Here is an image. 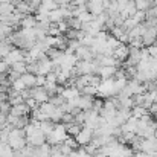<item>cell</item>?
<instances>
[{
	"label": "cell",
	"mask_w": 157,
	"mask_h": 157,
	"mask_svg": "<svg viewBox=\"0 0 157 157\" xmlns=\"http://www.w3.org/2000/svg\"><path fill=\"white\" fill-rule=\"evenodd\" d=\"M102 107H104V99L102 98H93V104H92V110L93 111L99 113L102 110Z\"/></svg>",
	"instance_id": "4316f807"
},
{
	"label": "cell",
	"mask_w": 157,
	"mask_h": 157,
	"mask_svg": "<svg viewBox=\"0 0 157 157\" xmlns=\"http://www.w3.org/2000/svg\"><path fill=\"white\" fill-rule=\"evenodd\" d=\"M44 84H46V76L35 75V87H44Z\"/></svg>",
	"instance_id": "d6a6232c"
},
{
	"label": "cell",
	"mask_w": 157,
	"mask_h": 157,
	"mask_svg": "<svg viewBox=\"0 0 157 157\" xmlns=\"http://www.w3.org/2000/svg\"><path fill=\"white\" fill-rule=\"evenodd\" d=\"M56 26H58V29H59V32H61L63 35L69 31V25H67V21H66V20H63V21L56 23Z\"/></svg>",
	"instance_id": "836d02e7"
},
{
	"label": "cell",
	"mask_w": 157,
	"mask_h": 157,
	"mask_svg": "<svg viewBox=\"0 0 157 157\" xmlns=\"http://www.w3.org/2000/svg\"><path fill=\"white\" fill-rule=\"evenodd\" d=\"M53 127H55V124H53L52 121H43V122H40V125H38V130L44 134V136H48L49 133H52Z\"/></svg>",
	"instance_id": "d6986e66"
},
{
	"label": "cell",
	"mask_w": 157,
	"mask_h": 157,
	"mask_svg": "<svg viewBox=\"0 0 157 157\" xmlns=\"http://www.w3.org/2000/svg\"><path fill=\"white\" fill-rule=\"evenodd\" d=\"M35 63H37V75L46 76L48 73L52 72V61L48 56H44V58H41V59H38Z\"/></svg>",
	"instance_id": "5b68a950"
},
{
	"label": "cell",
	"mask_w": 157,
	"mask_h": 157,
	"mask_svg": "<svg viewBox=\"0 0 157 157\" xmlns=\"http://www.w3.org/2000/svg\"><path fill=\"white\" fill-rule=\"evenodd\" d=\"M134 6L137 11H144V12H147L150 8H153L151 0H134Z\"/></svg>",
	"instance_id": "7402d4cb"
},
{
	"label": "cell",
	"mask_w": 157,
	"mask_h": 157,
	"mask_svg": "<svg viewBox=\"0 0 157 157\" xmlns=\"http://www.w3.org/2000/svg\"><path fill=\"white\" fill-rule=\"evenodd\" d=\"M76 63H78V59H76V56H75L73 53L64 52V56H63V59H61V63H59V69L70 72V70L76 66Z\"/></svg>",
	"instance_id": "8992f818"
},
{
	"label": "cell",
	"mask_w": 157,
	"mask_h": 157,
	"mask_svg": "<svg viewBox=\"0 0 157 157\" xmlns=\"http://www.w3.org/2000/svg\"><path fill=\"white\" fill-rule=\"evenodd\" d=\"M20 79L25 82L26 89H32V87H35V75L26 72V73H23V75L20 76Z\"/></svg>",
	"instance_id": "ac0fdd59"
},
{
	"label": "cell",
	"mask_w": 157,
	"mask_h": 157,
	"mask_svg": "<svg viewBox=\"0 0 157 157\" xmlns=\"http://www.w3.org/2000/svg\"><path fill=\"white\" fill-rule=\"evenodd\" d=\"M20 96L23 98V101L29 99V98H31V89H25L23 92H20Z\"/></svg>",
	"instance_id": "ab89813d"
},
{
	"label": "cell",
	"mask_w": 157,
	"mask_h": 157,
	"mask_svg": "<svg viewBox=\"0 0 157 157\" xmlns=\"http://www.w3.org/2000/svg\"><path fill=\"white\" fill-rule=\"evenodd\" d=\"M9 111H11V104L8 102V101H2L0 102V114H9Z\"/></svg>",
	"instance_id": "1f68e13d"
},
{
	"label": "cell",
	"mask_w": 157,
	"mask_h": 157,
	"mask_svg": "<svg viewBox=\"0 0 157 157\" xmlns=\"http://www.w3.org/2000/svg\"><path fill=\"white\" fill-rule=\"evenodd\" d=\"M67 21V25H69V29H75V31H79L81 29V21L76 18V17H72L70 20H66Z\"/></svg>",
	"instance_id": "484cf974"
},
{
	"label": "cell",
	"mask_w": 157,
	"mask_h": 157,
	"mask_svg": "<svg viewBox=\"0 0 157 157\" xmlns=\"http://www.w3.org/2000/svg\"><path fill=\"white\" fill-rule=\"evenodd\" d=\"M136 127H137V119L131 116L124 125H121V131H122V134H125V133H134L136 134Z\"/></svg>",
	"instance_id": "9a60e30c"
},
{
	"label": "cell",
	"mask_w": 157,
	"mask_h": 157,
	"mask_svg": "<svg viewBox=\"0 0 157 157\" xmlns=\"http://www.w3.org/2000/svg\"><path fill=\"white\" fill-rule=\"evenodd\" d=\"M156 29H157V26H156Z\"/></svg>",
	"instance_id": "f6af8a7d"
},
{
	"label": "cell",
	"mask_w": 157,
	"mask_h": 157,
	"mask_svg": "<svg viewBox=\"0 0 157 157\" xmlns=\"http://www.w3.org/2000/svg\"><path fill=\"white\" fill-rule=\"evenodd\" d=\"M2 61H5L9 67L14 64V63H18V61H25V51H21V49H17V48H14L11 52L8 53V56L5 58V59H2Z\"/></svg>",
	"instance_id": "277c9868"
},
{
	"label": "cell",
	"mask_w": 157,
	"mask_h": 157,
	"mask_svg": "<svg viewBox=\"0 0 157 157\" xmlns=\"http://www.w3.org/2000/svg\"><path fill=\"white\" fill-rule=\"evenodd\" d=\"M31 98L38 105L44 104V102H49V95L46 93V90L43 87H32L31 89Z\"/></svg>",
	"instance_id": "3957f363"
},
{
	"label": "cell",
	"mask_w": 157,
	"mask_h": 157,
	"mask_svg": "<svg viewBox=\"0 0 157 157\" xmlns=\"http://www.w3.org/2000/svg\"><path fill=\"white\" fill-rule=\"evenodd\" d=\"M140 40H142L144 48H150V46H153L154 43H157V29H156V26L147 28V31H145V34L140 37Z\"/></svg>",
	"instance_id": "7a4b0ae2"
},
{
	"label": "cell",
	"mask_w": 157,
	"mask_h": 157,
	"mask_svg": "<svg viewBox=\"0 0 157 157\" xmlns=\"http://www.w3.org/2000/svg\"><path fill=\"white\" fill-rule=\"evenodd\" d=\"M86 2H87V0H72L70 5H72V6H84Z\"/></svg>",
	"instance_id": "b9f144b4"
},
{
	"label": "cell",
	"mask_w": 157,
	"mask_h": 157,
	"mask_svg": "<svg viewBox=\"0 0 157 157\" xmlns=\"http://www.w3.org/2000/svg\"><path fill=\"white\" fill-rule=\"evenodd\" d=\"M86 8L92 15H99L104 12V6H102V0H87L86 2Z\"/></svg>",
	"instance_id": "9c48e42d"
},
{
	"label": "cell",
	"mask_w": 157,
	"mask_h": 157,
	"mask_svg": "<svg viewBox=\"0 0 157 157\" xmlns=\"http://www.w3.org/2000/svg\"><path fill=\"white\" fill-rule=\"evenodd\" d=\"M25 104H26V107H28V108H29V110H31V111H32V110H35V108H38V107H40V105L37 104V102H35V101H34V99H32V98H29V99H26V101H25Z\"/></svg>",
	"instance_id": "e575fe53"
},
{
	"label": "cell",
	"mask_w": 157,
	"mask_h": 157,
	"mask_svg": "<svg viewBox=\"0 0 157 157\" xmlns=\"http://www.w3.org/2000/svg\"><path fill=\"white\" fill-rule=\"evenodd\" d=\"M128 52H130V49H128L127 44H119V48H116V49L113 51V55H111V56H113L114 59H117V61L122 64L124 61H127Z\"/></svg>",
	"instance_id": "30bf717a"
},
{
	"label": "cell",
	"mask_w": 157,
	"mask_h": 157,
	"mask_svg": "<svg viewBox=\"0 0 157 157\" xmlns=\"http://www.w3.org/2000/svg\"><path fill=\"white\" fill-rule=\"evenodd\" d=\"M14 11H15V5H14V3H11V2H8V0H5V2L0 3V17H2V20H3L5 17L11 15Z\"/></svg>",
	"instance_id": "5bb4252c"
},
{
	"label": "cell",
	"mask_w": 157,
	"mask_h": 157,
	"mask_svg": "<svg viewBox=\"0 0 157 157\" xmlns=\"http://www.w3.org/2000/svg\"><path fill=\"white\" fill-rule=\"evenodd\" d=\"M70 122H73V116H72L70 113H64L59 124H64V125H66V124H70Z\"/></svg>",
	"instance_id": "d590c367"
},
{
	"label": "cell",
	"mask_w": 157,
	"mask_h": 157,
	"mask_svg": "<svg viewBox=\"0 0 157 157\" xmlns=\"http://www.w3.org/2000/svg\"><path fill=\"white\" fill-rule=\"evenodd\" d=\"M28 2H29V5H31V6L35 9V12H37V9L41 6V2H43V0H28Z\"/></svg>",
	"instance_id": "f35d334b"
},
{
	"label": "cell",
	"mask_w": 157,
	"mask_h": 157,
	"mask_svg": "<svg viewBox=\"0 0 157 157\" xmlns=\"http://www.w3.org/2000/svg\"><path fill=\"white\" fill-rule=\"evenodd\" d=\"M26 144L31 145V147H41L43 144H46V136L40 130H37L34 134L26 137Z\"/></svg>",
	"instance_id": "ba28073f"
},
{
	"label": "cell",
	"mask_w": 157,
	"mask_h": 157,
	"mask_svg": "<svg viewBox=\"0 0 157 157\" xmlns=\"http://www.w3.org/2000/svg\"><path fill=\"white\" fill-rule=\"evenodd\" d=\"M92 139H93V130H90V128H87V127H82V130L79 131V134L75 137L78 147H82V148H84L86 145H89V144L92 142Z\"/></svg>",
	"instance_id": "6da1fadb"
},
{
	"label": "cell",
	"mask_w": 157,
	"mask_h": 157,
	"mask_svg": "<svg viewBox=\"0 0 157 157\" xmlns=\"http://www.w3.org/2000/svg\"><path fill=\"white\" fill-rule=\"evenodd\" d=\"M131 18H133V20H134V21L139 25V23H144V21H145V18H147V14H145L144 11H137V12H136V14H134Z\"/></svg>",
	"instance_id": "f546056e"
},
{
	"label": "cell",
	"mask_w": 157,
	"mask_h": 157,
	"mask_svg": "<svg viewBox=\"0 0 157 157\" xmlns=\"http://www.w3.org/2000/svg\"><path fill=\"white\" fill-rule=\"evenodd\" d=\"M11 89L20 93V92H23V90L26 89V86H25V82H23V81H21L20 78H18V79H15V81H14V82L11 84Z\"/></svg>",
	"instance_id": "83f0119b"
},
{
	"label": "cell",
	"mask_w": 157,
	"mask_h": 157,
	"mask_svg": "<svg viewBox=\"0 0 157 157\" xmlns=\"http://www.w3.org/2000/svg\"><path fill=\"white\" fill-rule=\"evenodd\" d=\"M64 20V17H63V11L58 8V9H55V11H51L49 12V21L51 23H59V21H63Z\"/></svg>",
	"instance_id": "ffe728a7"
},
{
	"label": "cell",
	"mask_w": 157,
	"mask_h": 157,
	"mask_svg": "<svg viewBox=\"0 0 157 157\" xmlns=\"http://www.w3.org/2000/svg\"><path fill=\"white\" fill-rule=\"evenodd\" d=\"M11 70H14V72H17V73L23 75V73H26V63H25V61L14 63V64L11 66Z\"/></svg>",
	"instance_id": "d4e9b609"
},
{
	"label": "cell",
	"mask_w": 157,
	"mask_h": 157,
	"mask_svg": "<svg viewBox=\"0 0 157 157\" xmlns=\"http://www.w3.org/2000/svg\"><path fill=\"white\" fill-rule=\"evenodd\" d=\"M147 51H148L151 58H157V43H154V44L150 46V48H147Z\"/></svg>",
	"instance_id": "8d00e7d4"
},
{
	"label": "cell",
	"mask_w": 157,
	"mask_h": 157,
	"mask_svg": "<svg viewBox=\"0 0 157 157\" xmlns=\"http://www.w3.org/2000/svg\"><path fill=\"white\" fill-rule=\"evenodd\" d=\"M46 82H56V73H53V72L48 73L46 75Z\"/></svg>",
	"instance_id": "60d3db41"
},
{
	"label": "cell",
	"mask_w": 157,
	"mask_h": 157,
	"mask_svg": "<svg viewBox=\"0 0 157 157\" xmlns=\"http://www.w3.org/2000/svg\"><path fill=\"white\" fill-rule=\"evenodd\" d=\"M81 93H79V90L78 89H75V87H64L63 89V92H61V96L66 99V101H70V99H75V98H78Z\"/></svg>",
	"instance_id": "2e32d148"
},
{
	"label": "cell",
	"mask_w": 157,
	"mask_h": 157,
	"mask_svg": "<svg viewBox=\"0 0 157 157\" xmlns=\"http://www.w3.org/2000/svg\"><path fill=\"white\" fill-rule=\"evenodd\" d=\"M92 104H93V96H87V95H79L78 96V108L82 111L92 110Z\"/></svg>",
	"instance_id": "7c38bea8"
},
{
	"label": "cell",
	"mask_w": 157,
	"mask_h": 157,
	"mask_svg": "<svg viewBox=\"0 0 157 157\" xmlns=\"http://www.w3.org/2000/svg\"><path fill=\"white\" fill-rule=\"evenodd\" d=\"M29 113H31V110L26 107V104H25V102H23V104H18V105H12V107H11V111H9V114L17 116V117H21V116H29Z\"/></svg>",
	"instance_id": "4fadbf2b"
},
{
	"label": "cell",
	"mask_w": 157,
	"mask_h": 157,
	"mask_svg": "<svg viewBox=\"0 0 157 157\" xmlns=\"http://www.w3.org/2000/svg\"><path fill=\"white\" fill-rule=\"evenodd\" d=\"M81 23H90V21H93V18H95V15H92L89 11H86V12H82L79 17H76Z\"/></svg>",
	"instance_id": "f1b7e54d"
},
{
	"label": "cell",
	"mask_w": 157,
	"mask_h": 157,
	"mask_svg": "<svg viewBox=\"0 0 157 157\" xmlns=\"http://www.w3.org/2000/svg\"><path fill=\"white\" fill-rule=\"evenodd\" d=\"M134 157H154V156L147 154V153H142V151H136V153H134Z\"/></svg>",
	"instance_id": "7bdbcfd3"
},
{
	"label": "cell",
	"mask_w": 157,
	"mask_h": 157,
	"mask_svg": "<svg viewBox=\"0 0 157 157\" xmlns=\"http://www.w3.org/2000/svg\"><path fill=\"white\" fill-rule=\"evenodd\" d=\"M35 26H37L35 15H26V17L20 21V28H21V29H34Z\"/></svg>",
	"instance_id": "e0dca14e"
},
{
	"label": "cell",
	"mask_w": 157,
	"mask_h": 157,
	"mask_svg": "<svg viewBox=\"0 0 157 157\" xmlns=\"http://www.w3.org/2000/svg\"><path fill=\"white\" fill-rule=\"evenodd\" d=\"M116 70H117V67H113V66H101L98 70V76L101 78V81L111 79V78H114Z\"/></svg>",
	"instance_id": "8fae6325"
},
{
	"label": "cell",
	"mask_w": 157,
	"mask_h": 157,
	"mask_svg": "<svg viewBox=\"0 0 157 157\" xmlns=\"http://www.w3.org/2000/svg\"><path fill=\"white\" fill-rule=\"evenodd\" d=\"M12 49H14V46L9 44V43H6V40L5 41H0V59H5L8 56V53L11 52Z\"/></svg>",
	"instance_id": "603a6c76"
},
{
	"label": "cell",
	"mask_w": 157,
	"mask_h": 157,
	"mask_svg": "<svg viewBox=\"0 0 157 157\" xmlns=\"http://www.w3.org/2000/svg\"><path fill=\"white\" fill-rule=\"evenodd\" d=\"M145 114H150V113H148V110L144 108L142 105H134V107L131 108V116L136 117V119H140V117L145 116Z\"/></svg>",
	"instance_id": "44dd1931"
},
{
	"label": "cell",
	"mask_w": 157,
	"mask_h": 157,
	"mask_svg": "<svg viewBox=\"0 0 157 157\" xmlns=\"http://www.w3.org/2000/svg\"><path fill=\"white\" fill-rule=\"evenodd\" d=\"M63 144H64V145H67V147H69L70 150H73V151L79 148V147H78V144H76V140H75V137H70V136H69V137H67V139H66Z\"/></svg>",
	"instance_id": "4dcf8cb0"
},
{
	"label": "cell",
	"mask_w": 157,
	"mask_h": 157,
	"mask_svg": "<svg viewBox=\"0 0 157 157\" xmlns=\"http://www.w3.org/2000/svg\"><path fill=\"white\" fill-rule=\"evenodd\" d=\"M79 93L81 95H87V96H96L98 95V87H95V86H86V87H82L81 90H79Z\"/></svg>",
	"instance_id": "cb8c5ba5"
},
{
	"label": "cell",
	"mask_w": 157,
	"mask_h": 157,
	"mask_svg": "<svg viewBox=\"0 0 157 157\" xmlns=\"http://www.w3.org/2000/svg\"><path fill=\"white\" fill-rule=\"evenodd\" d=\"M11 70V67L5 63V61H2L0 59V73H5V75H8V72Z\"/></svg>",
	"instance_id": "74e56055"
},
{
	"label": "cell",
	"mask_w": 157,
	"mask_h": 157,
	"mask_svg": "<svg viewBox=\"0 0 157 157\" xmlns=\"http://www.w3.org/2000/svg\"><path fill=\"white\" fill-rule=\"evenodd\" d=\"M154 139H157V130L154 131Z\"/></svg>",
	"instance_id": "ee69618b"
},
{
	"label": "cell",
	"mask_w": 157,
	"mask_h": 157,
	"mask_svg": "<svg viewBox=\"0 0 157 157\" xmlns=\"http://www.w3.org/2000/svg\"><path fill=\"white\" fill-rule=\"evenodd\" d=\"M139 151H142V153H147V154H154L157 153V139H142V142H140V150Z\"/></svg>",
	"instance_id": "52a82bcc"
}]
</instances>
